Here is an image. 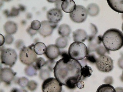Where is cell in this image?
Segmentation results:
<instances>
[{
    "mask_svg": "<svg viewBox=\"0 0 123 92\" xmlns=\"http://www.w3.org/2000/svg\"><path fill=\"white\" fill-rule=\"evenodd\" d=\"M88 42L87 53H93L96 48L101 45L102 42V36L100 35L97 36L93 40Z\"/></svg>",
    "mask_w": 123,
    "mask_h": 92,
    "instance_id": "2e32d148",
    "label": "cell"
},
{
    "mask_svg": "<svg viewBox=\"0 0 123 92\" xmlns=\"http://www.w3.org/2000/svg\"><path fill=\"white\" fill-rule=\"evenodd\" d=\"M122 30L123 32V23H122Z\"/></svg>",
    "mask_w": 123,
    "mask_h": 92,
    "instance_id": "f907efd6",
    "label": "cell"
},
{
    "mask_svg": "<svg viewBox=\"0 0 123 92\" xmlns=\"http://www.w3.org/2000/svg\"><path fill=\"white\" fill-rule=\"evenodd\" d=\"M5 43L7 45H10L13 43L14 41V38L12 35L6 34L4 36Z\"/></svg>",
    "mask_w": 123,
    "mask_h": 92,
    "instance_id": "d590c367",
    "label": "cell"
},
{
    "mask_svg": "<svg viewBox=\"0 0 123 92\" xmlns=\"http://www.w3.org/2000/svg\"><path fill=\"white\" fill-rule=\"evenodd\" d=\"M61 51L56 45H50L47 47L45 55L48 59L55 60L60 55Z\"/></svg>",
    "mask_w": 123,
    "mask_h": 92,
    "instance_id": "7c38bea8",
    "label": "cell"
},
{
    "mask_svg": "<svg viewBox=\"0 0 123 92\" xmlns=\"http://www.w3.org/2000/svg\"><path fill=\"white\" fill-rule=\"evenodd\" d=\"M20 11L18 8L15 7H12L10 11L8 10H6L4 11V13L5 16L7 17H15L19 15L20 13Z\"/></svg>",
    "mask_w": 123,
    "mask_h": 92,
    "instance_id": "cb8c5ba5",
    "label": "cell"
},
{
    "mask_svg": "<svg viewBox=\"0 0 123 92\" xmlns=\"http://www.w3.org/2000/svg\"><path fill=\"white\" fill-rule=\"evenodd\" d=\"M90 30L91 33L89 35H88L87 38L88 42L91 41L94 38H95L97 36V34H98V29L94 24L90 23Z\"/></svg>",
    "mask_w": 123,
    "mask_h": 92,
    "instance_id": "484cf974",
    "label": "cell"
},
{
    "mask_svg": "<svg viewBox=\"0 0 123 92\" xmlns=\"http://www.w3.org/2000/svg\"><path fill=\"white\" fill-rule=\"evenodd\" d=\"M86 9L88 14L90 16H96L100 12L99 6L95 3H91L88 4Z\"/></svg>",
    "mask_w": 123,
    "mask_h": 92,
    "instance_id": "d6986e66",
    "label": "cell"
},
{
    "mask_svg": "<svg viewBox=\"0 0 123 92\" xmlns=\"http://www.w3.org/2000/svg\"><path fill=\"white\" fill-rule=\"evenodd\" d=\"M30 27L33 30L38 31L41 27V23L38 20H33L31 23Z\"/></svg>",
    "mask_w": 123,
    "mask_h": 92,
    "instance_id": "1f68e13d",
    "label": "cell"
},
{
    "mask_svg": "<svg viewBox=\"0 0 123 92\" xmlns=\"http://www.w3.org/2000/svg\"><path fill=\"white\" fill-rule=\"evenodd\" d=\"M60 55L62 58H67L70 57L69 56L68 53L67 51H63L61 52Z\"/></svg>",
    "mask_w": 123,
    "mask_h": 92,
    "instance_id": "b9f144b4",
    "label": "cell"
},
{
    "mask_svg": "<svg viewBox=\"0 0 123 92\" xmlns=\"http://www.w3.org/2000/svg\"><path fill=\"white\" fill-rule=\"evenodd\" d=\"M32 14L30 13H28L26 14V18L27 19L30 20L32 18Z\"/></svg>",
    "mask_w": 123,
    "mask_h": 92,
    "instance_id": "7dc6e473",
    "label": "cell"
},
{
    "mask_svg": "<svg viewBox=\"0 0 123 92\" xmlns=\"http://www.w3.org/2000/svg\"><path fill=\"white\" fill-rule=\"evenodd\" d=\"M95 64L98 70L101 72H109L113 68V59L109 56L105 55L99 56Z\"/></svg>",
    "mask_w": 123,
    "mask_h": 92,
    "instance_id": "8992f818",
    "label": "cell"
},
{
    "mask_svg": "<svg viewBox=\"0 0 123 92\" xmlns=\"http://www.w3.org/2000/svg\"><path fill=\"white\" fill-rule=\"evenodd\" d=\"M108 4L113 10L123 14V0H108Z\"/></svg>",
    "mask_w": 123,
    "mask_h": 92,
    "instance_id": "9a60e30c",
    "label": "cell"
},
{
    "mask_svg": "<svg viewBox=\"0 0 123 92\" xmlns=\"http://www.w3.org/2000/svg\"><path fill=\"white\" fill-rule=\"evenodd\" d=\"M56 63L55 61L54 60L48 59L46 61L45 66L47 68V69H48L50 72H52L54 71V68L55 67Z\"/></svg>",
    "mask_w": 123,
    "mask_h": 92,
    "instance_id": "f546056e",
    "label": "cell"
},
{
    "mask_svg": "<svg viewBox=\"0 0 123 92\" xmlns=\"http://www.w3.org/2000/svg\"><path fill=\"white\" fill-rule=\"evenodd\" d=\"M116 92H123V87H117L115 88Z\"/></svg>",
    "mask_w": 123,
    "mask_h": 92,
    "instance_id": "bcb514c9",
    "label": "cell"
},
{
    "mask_svg": "<svg viewBox=\"0 0 123 92\" xmlns=\"http://www.w3.org/2000/svg\"><path fill=\"white\" fill-rule=\"evenodd\" d=\"M38 70L36 68L34 64L28 65L24 69L25 74L29 77H33L37 75Z\"/></svg>",
    "mask_w": 123,
    "mask_h": 92,
    "instance_id": "44dd1931",
    "label": "cell"
},
{
    "mask_svg": "<svg viewBox=\"0 0 123 92\" xmlns=\"http://www.w3.org/2000/svg\"><path fill=\"white\" fill-rule=\"evenodd\" d=\"M76 86L79 89H82L84 88V82L82 80H80L77 83Z\"/></svg>",
    "mask_w": 123,
    "mask_h": 92,
    "instance_id": "ab89813d",
    "label": "cell"
},
{
    "mask_svg": "<svg viewBox=\"0 0 123 92\" xmlns=\"http://www.w3.org/2000/svg\"><path fill=\"white\" fill-rule=\"evenodd\" d=\"M16 73L8 67L1 68L0 71V80L1 82H4L7 85H10L11 82L14 79Z\"/></svg>",
    "mask_w": 123,
    "mask_h": 92,
    "instance_id": "9c48e42d",
    "label": "cell"
},
{
    "mask_svg": "<svg viewBox=\"0 0 123 92\" xmlns=\"http://www.w3.org/2000/svg\"><path fill=\"white\" fill-rule=\"evenodd\" d=\"M122 18H123V15H122Z\"/></svg>",
    "mask_w": 123,
    "mask_h": 92,
    "instance_id": "816d5d0a",
    "label": "cell"
},
{
    "mask_svg": "<svg viewBox=\"0 0 123 92\" xmlns=\"http://www.w3.org/2000/svg\"><path fill=\"white\" fill-rule=\"evenodd\" d=\"M76 6L75 2L73 0L63 1L61 5L62 10L65 12L70 13L74 11Z\"/></svg>",
    "mask_w": 123,
    "mask_h": 92,
    "instance_id": "e0dca14e",
    "label": "cell"
},
{
    "mask_svg": "<svg viewBox=\"0 0 123 92\" xmlns=\"http://www.w3.org/2000/svg\"><path fill=\"white\" fill-rule=\"evenodd\" d=\"M87 52V47L82 42H73L68 48L69 56L76 60H81L84 59Z\"/></svg>",
    "mask_w": 123,
    "mask_h": 92,
    "instance_id": "3957f363",
    "label": "cell"
},
{
    "mask_svg": "<svg viewBox=\"0 0 123 92\" xmlns=\"http://www.w3.org/2000/svg\"><path fill=\"white\" fill-rule=\"evenodd\" d=\"M0 60L2 64L12 67L17 59V54L14 49L11 48L0 50Z\"/></svg>",
    "mask_w": 123,
    "mask_h": 92,
    "instance_id": "5b68a950",
    "label": "cell"
},
{
    "mask_svg": "<svg viewBox=\"0 0 123 92\" xmlns=\"http://www.w3.org/2000/svg\"><path fill=\"white\" fill-rule=\"evenodd\" d=\"M88 15L86 8L82 5H76L74 11L70 13V17L74 22L81 23L86 21Z\"/></svg>",
    "mask_w": 123,
    "mask_h": 92,
    "instance_id": "ba28073f",
    "label": "cell"
},
{
    "mask_svg": "<svg viewBox=\"0 0 123 92\" xmlns=\"http://www.w3.org/2000/svg\"><path fill=\"white\" fill-rule=\"evenodd\" d=\"M55 45L59 48L63 49L66 48L68 45V40L65 37H59L56 40Z\"/></svg>",
    "mask_w": 123,
    "mask_h": 92,
    "instance_id": "603a6c76",
    "label": "cell"
},
{
    "mask_svg": "<svg viewBox=\"0 0 123 92\" xmlns=\"http://www.w3.org/2000/svg\"><path fill=\"white\" fill-rule=\"evenodd\" d=\"M62 84L55 78L50 77L45 80L42 83L43 92H62Z\"/></svg>",
    "mask_w": 123,
    "mask_h": 92,
    "instance_id": "52a82bcc",
    "label": "cell"
},
{
    "mask_svg": "<svg viewBox=\"0 0 123 92\" xmlns=\"http://www.w3.org/2000/svg\"><path fill=\"white\" fill-rule=\"evenodd\" d=\"M104 82L106 83V84H111L113 82V79L111 77H108L107 78H105V80H104Z\"/></svg>",
    "mask_w": 123,
    "mask_h": 92,
    "instance_id": "f35d334b",
    "label": "cell"
},
{
    "mask_svg": "<svg viewBox=\"0 0 123 92\" xmlns=\"http://www.w3.org/2000/svg\"><path fill=\"white\" fill-rule=\"evenodd\" d=\"M93 70L91 67L87 65H86L82 67L81 69V74H82V79L86 78L91 76L92 75Z\"/></svg>",
    "mask_w": 123,
    "mask_h": 92,
    "instance_id": "d4e9b609",
    "label": "cell"
},
{
    "mask_svg": "<svg viewBox=\"0 0 123 92\" xmlns=\"http://www.w3.org/2000/svg\"><path fill=\"white\" fill-rule=\"evenodd\" d=\"M27 33L30 35L31 36H33L35 35L37 33L38 31H35L34 30H33L32 29H31V27H29L27 28L26 30Z\"/></svg>",
    "mask_w": 123,
    "mask_h": 92,
    "instance_id": "8d00e7d4",
    "label": "cell"
},
{
    "mask_svg": "<svg viewBox=\"0 0 123 92\" xmlns=\"http://www.w3.org/2000/svg\"><path fill=\"white\" fill-rule=\"evenodd\" d=\"M14 45L15 48L17 49L20 50L25 46L24 41L21 39L17 40L15 42Z\"/></svg>",
    "mask_w": 123,
    "mask_h": 92,
    "instance_id": "e575fe53",
    "label": "cell"
},
{
    "mask_svg": "<svg viewBox=\"0 0 123 92\" xmlns=\"http://www.w3.org/2000/svg\"><path fill=\"white\" fill-rule=\"evenodd\" d=\"M34 44L29 46H24L20 52L19 59L22 64L25 65H31L34 64L37 58V56L34 50Z\"/></svg>",
    "mask_w": 123,
    "mask_h": 92,
    "instance_id": "277c9868",
    "label": "cell"
},
{
    "mask_svg": "<svg viewBox=\"0 0 123 92\" xmlns=\"http://www.w3.org/2000/svg\"><path fill=\"white\" fill-rule=\"evenodd\" d=\"M41 27L38 32L44 37L51 35L58 25L57 24L51 23L48 20H44L41 22Z\"/></svg>",
    "mask_w": 123,
    "mask_h": 92,
    "instance_id": "30bf717a",
    "label": "cell"
},
{
    "mask_svg": "<svg viewBox=\"0 0 123 92\" xmlns=\"http://www.w3.org/2000/svg\"><path fill=\"white\" fill-rule=\"evenodd\" d=\"M63 1L61 0H57L55 3L56 8L59 9L61 10V5Z\"/></svg>",
    "mask_w": 123,
    "mask_h": 92,
    "instance_id": "7bdbcfd3",
    "label": "cell"
},
{
    "mask_svg": "<svg viewBox=\"0 0 123 92\" xmlns=\"http://www.w3.org/2000/svg\"><path fill=\"white\" fill-rule=\"evenodd\" d=\"M29 81L28 79L25 77H22L19 78L17 80V83L20 87L24 88L27 86Z\"/></svg>",
    "mask_w": 123,
    "mask_h": 92,
    "instance_id": "d6a6232c",
    "label": "cell"
},
{
    "mask_svg": "<svg viewBox=\"0 0 123 92\" xmlns=\"http://www.w3.org/2000/svg\"><path fill=\"white\" fill-rule=\"evenodd\" d=\"M97 92H116L115 88L111 84H104L99 86Z\"/></svg>",
    "mask_w": 123,
    "mask_h": 92,
    "instance_id": "7402d4cb",
    "label": "cell"
},
{
    "mask_svg": "<svg viewBox=\"0 0 123 92\" xmlns=\"http://www.w3.org/2000/svg\"><path fill=\"white\" fill-rule=\"evenodd\" d=\"M46 47L45 44L41 42H36L34 46V50L37 55L44 54L46 51Z\"/></svg>",
    "mask_w": 123,
    "mask_h": 92,
    "instance_id": "ffe728a7",
    "label": "cell"
},
{
    "mask_svg": "<svg viewBox=\"0 0 123 92\" xmlns=\"http://www.w3.org/2000/svg\"><path fill=\"white\" fill-rule=\"evenodd\" d=\"M109 51L106 49V48L104 45H100L96 48L94 52L91 53H93L95 55V53H96L98 57L100 56L105 55V54L107 53H109Z\"/></svg>",
    "mask_w": 123,
    "mask_h": 92,
    "instance_id": "83f0119b",
    "label": "cell"
},
{
    "mask_svg": "<svg viewBox=\"0 0 123 92\" xmlns=\"http://www.w3.org/2000/svg\"><path fill=\"white\" fill-rule=\"evenodd\" d=\"M58 32L59 35L63 37H68L71 32L70 27L67 24H62L59 26Z\"/></svg>",
    "mask_w": 123,
    "mask_h": 92,
    "instance_id": "ac0fdd59",
    "label": "cell"
},
{
    "mask_svg": "<svg viewBox=\"0 0 123 92\" xmlns=\"http://www.w3.org/2000/svg\"><path fill=\"white\" fill-rule=\"evenodd\" d=\"M63 16L61 10L56 8L49 10L47 13L48 21L55 24H58L62 20Z\"/></svg>",
    "mask_w": 123,
    "mask_h": 92,
    "instance_id": "8fae6325",
    "label": "cell"
},
{
    "mask_svg": "<svg viewBox=\"0 0 123 92\" xmlns=\"http://www.w3.org/2000/svg\"><path fill=\"white\" fill-rule=\"evenodd\" d=\"M88 37L87 33L85 30L79 29L73 32V40L74 42H83L87 40Z\"/></svg>",
    "mask_w": 123,
    "mask_h": 92,
    "instance_id": "4fadbf2b",
    "label": "cell"
},
{
    "mask_svg": "<svg viewBox=\"0 0 123 92\" xmlns=\"http://www.w3.org/2000/svg\"><path fill=\"white\" fill-rule=\"evenodd\" d=\"M82 66L78 61L70 57L62 58L57 61L54 68V75L63 85L74 89L77 83L81 80Z\"/></svg>",
    "mask_w": 123,
    "mask_h": 92,
    "instance_id": "6da1fadb",
    "label": "cell"
},
{
    "mask_svg": "<svg viewBox=\"0 0 123 92\" xmlns=\"http://www.w3.org/2000/svg\"><path fill=\"white\" fill-rule=\"evenodd\" d=\"M120 80L121 81L123 82V71H122V75H121V76H120Z\"/></svg>",
    "mask_w": 123,
    "mask_h": 92,
    "instance_id": "c3c4849f",
    "label": "cell"
},
{
    "mask_svg": "<svg viewBox=\"0 0 123 92\" xmlns=\"http://www.w3.org/2000/svg\"><path fill=\"white\" fill-rule=\"evenodd\" d=\"M57 0H49V1H48V2H51V3H53V2H55V3Z\"/></svg>",
    "mask_w": 123,
    "mask_h": 92,
    "instance_id": "681fc988",
    "label": "cell"
},
{
    "mask_svg": "<svg viewBox=\"0 0 123 92\" xmlns=\"http://www.w3.org/2000/svg\"><path fill=\"white\" fill-rule=\"evenodd\" d=\"M102 42L109 51L118 50L123 46V33L117 29H110L102 36Z\"/></svg>",
    "mask_w": 123,
    "mask_h": 92,
    "instance_id": "7a4b0ae2",
    "label": "cell"
},
{
    "mask_svg": "<svg viewBox=\"0 0 123 92\" xmlns=\"http://www.w3.org/2000/svg\"><path fill=\"white\" fill-rule=\"evenodd\" d=\"M5 42V37L0 34V46H3Z\"/></svg>",
    "mask_w": 123,
    "mask_h": 92,
    "instance_id": "f6af8a7d",
    "label": "cell"
},
{
    "mask_svg": "<svg viewBox=\"0 0 123 92\" xmlns=\"http://www.w3.org/2000/svg\"><path fill=\"white\" fill-rule=\"evenodd\" d=\"M38 84L37 82L34 80L29 81L27 87L29 90L31 91H34L37 88Z\"/></svg>",
    "mask_w": 123,
    "mask_h": 92,
    "instance_id": "836d02e7",
    "label": "cell"
},
{
    "mask_svg": "<svg viewBox=\"0 0 123 92\" xmlns=\"http://www.w3.org/2000/svg\"><path fill=\"white\" fill-rule=\"evenodd\" d=\"M46 63V61L43 58L38 57L36 60L34 64L37 70L40 71L43 67L45 66Z\"/></svg>",
    "mask_w": 123,
    "mask_h": 92,
    "instance_id": "4316f807",
    "label": "cell"
},
{
    "mask_svg": "<svg viewBox=\"0 0 123 92\" xmlns=\"http://www.w3.org/2000/svg\"><path fill=\"white\" fill-rule=\"evenodd\" d=\"M18 9H19L20 11L22 12H24L26 11V7L22 4L18 5Z\"/></svg>",
    "mask_w": 123,
    "mask_h": 92,
    "instance_id": "ee69618b",
    "label": "cell"
},
{
    "mask_svg": "<svg viewBox=\"0 0 123 92\" xmlns=\"http://www.w3.org/2000/svg\"><path fill=\"white\" fill-rule=\"evenodd\" d=\"M118 65L120 68L123 69V55L121 56L118 61Z\"/></svg>",
    "mask_w": 123,
    "mask_h": 92,
    "instance_id": "74e56055",
    "label": "cell"
},
{
    "mask_svg": "<svg viewBox=\"0 0 123 92\" xmlns=\"http://www.w3.org/2000/svg\"><path fill=\"white\" fill-rule=\"evenodd\" d=\"M4 29L6 34L12 35L17 32L18 27L17 24L12 21H7L4 25Z\"/></svg>",
    "mask_w": 123,
    "mask_h": 92,
    "instance_id": "5bb4252c",
    "label": "cell"
},
{
    "mask_svg": "<svg viewBox=\"0 0 123 92\" xmlns=\"http://www.w3.org/2000/svg\"><path fill=\"white\" fill-rule=\"evenodd\" d=\"M50 71L48 70L47 69H43L42 68L40 71L39 73V77L42 80H46L50 77Z\"/></svg>",
    "mask_w": 123,
    "mask_h": 92,
    "instance_id": "f1b7e54d",
    "label": "cell"
},
{
    "mask_svg": "<svg viewBox=\"0 0 123 92\" xmlns=\"http://www.w3.org/2000/svg\"><path fill=\"white\" fill-rule=\"evenodd\" d=\"M86 58L88 62L92 64L96 63L98 58L93 53H87Z\"/></svg>",
    "mask_w": 123,
    "mask_h": 92,
    "instance_id": "4dcf8cb0",
    "label": "cell"
},
{
    "mask_svg": "<svg viewBox=\"0 0 123 92\" xmlns=\"http://www.w3.org/2000/svg\"><path fill=\"white\" fill-rule=\"evenodd\" d=\"M11 92H27L26 90L23 89H18L13 88L11 90Z\"/></svg>",
    "mask_w": 123,
    "mask_h": 92,
    "instance_id": "60d3db41",
    "label": "cell"
}]
</instances>
